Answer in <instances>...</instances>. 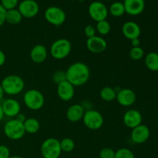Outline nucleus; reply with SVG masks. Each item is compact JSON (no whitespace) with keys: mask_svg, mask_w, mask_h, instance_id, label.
<instances>
[{"mask_svg":"<svg viewBox=\"0 0 158 158\" xmlns=\"http://www.w3.org/2000/svg\"><path fill=\"white\" fill-rule=\"evenodd\" d=\"M66 80L74 86H81L86 84L90 77V70L86 64L82 62H76L68 67L66 71Z\"/></svg>","mask_w":158,"mask_h":158,"instance_id":"1","label":"nucleus"},{"mask_svg":"<svg viewBox=\"0 0 158 158\" xmlns=\"http://www.w3.org/2000/svg\"><path fill=\"white\" fill-rule=\"evenodd\" d=\"M1 86L5 94L15 96L23 92L25 87V82L19 76L12 74L6 77L2 80Z\"/></svg>","mask_w":158,"mask_h":158,"instance_id":"2","label":"nucleus"},{"mask_svg":"<svg viewBox=\"0 0 158 158\" xmlns=\"http://www.w3.org/2000/svg\"><path fill=\"white\" fill-rule=\"evenodd\" d=\"M72 50V44L66 39H59L52 43L50 46V55L52 58L61 60L66 58Z\"/></svg>","mask_w":158,"mask_h":158,"instance_id":"3","label":"nucleus"},{"mask_svg":"<svg viewBox=\"0 0 158 158\" xmlns=\"http://www.w3.org/2000/svg\"><path fill=\"white\" fill-rule=\"evenodd\" d=\"M3 131L5 135L12 140H20L26 134L23 123L15 118L11 119L5 123Z\"/></svg>","mask_w":158,"mask_h":158,"instance_id":"4","label":"nucleus"},{"mask_svg":"<svg viewBox=\"0 0 158 158\" xmlns=\"http://www.w3.org/2000/svg\"><path fill=\"white\" fill-rule=\"evenodd\" d=\"M23 101L27 108L32 110H39L44 106L45 98L40 90L35 89L26 91L23 97Z\"/></svg>","mask_w":158,"mask_h":158,"instance_id":"5","label":"nucleus"},{"mask_svg":"<svg viewBox=\"0 0 158 158\" xmlns=\"http://www.w3.org/2000/svg\"><path fill=\"white\" fill-rule=\"evenodd\" d=\"M40 151L43 158H59L62 154L60 140L53 137L46 139L42 143Z\"/></svg>","mask_w":158,"mask_h":158,"instance_id":"6","label":"nucleus"},{"mask_svg":"<svg viewBox=\"0 0 158 158\" xmlns=\"http://www.w3.org/2000/svg\"><path fill=\"white\" fill-rule=\"evenodd\" d=\"M82 120L85 127L91 131H97L100 129L104 123V119L101 113L96 110H89L85 111Z\"/></svg>","mask_w":158,"mask_h":158,"instance_id":"7","label":"nucleus"},{"mask_svg":"<svg viewBox=\"0 0 158 158\" xmlns=\"http://www.w3.org/2000/svg\"><path fill=\"white\" fill-rule=\"evenodd\" d=\"M44 17L49 24L60 26L66 21V14L63 9L58 6H50L45 11Z\"/></svg>","mask_w":158,"mask_h":158,"instance_id":"8","label":"nucleus"},{"mask_svg":"<svg viewBox=\"0 0 158 158\" xmlns=\"http://www.w3.org/2000/svg\"><path fill=\"white\" fill-rule=\"evenodd\" d=\"M88 13L93 20L98 23L100 21L106 19L109 11L103 2L95 1L89 4L88 7Z\"/></svg>","mask_w":158,"mask_h":158,"instance_id":"9","label":"nucleus"},{"mask_svg":"<svg viewBox=\"0 0 158 158\" xmlns=\"http://www.w3.org/2000/svg\"><path fill=\"white\" fill-rule=\"evenodd\" d=\"M18 10L23 18L31 19L40 12V6L35 0H23L18 5Z\"/></svg>","mask_w":158,"mask_h":158,"instance_id":"10","label":"nucleus"},{"mask_svg":"<svg viewBox=\"0 0 158 158\" xmlns=\"http://www.w3.org/2000/svg\"><path fill=\"white\" fill-rule=\"evenodd\" d=\"M151 135V131L148 126L144 124H140L136 127L131 131V140L134 143L137 144H142L147 142Z\"/></svg>","mask_w":158,"mask_h":158,"instance_id":"11","label":"nucleus"},{"mask_svg":"<svg viewBox=\"0 0 158 158\" xmlns=\"http://www.w3.org/2000/svg\"><path fill=\"white\" fill-rule=\"evenodd\" d=\"M116 100L121 106H131L136 102L137 96L134 90L128 88H124L117 91Z\"/></svg>","mask_w":158,"mask_h":158,"instance_id":"12","label":"nucleus"},{"mask_svg":"<svg viewBox=\"0 0 158 158\" xmlns=\"http://www.w3.org/2000/svg\"><path fill=\"white\" fill-rule=\"evenodd\" d=\"M57 95L63 101H69L75 95V86L66 80L57 85Z\"/></svg>","mask_w":158,"mask_h":158,"instance_id":"13","label":"nucleus"},{"mask_svg":"<svg viewBox=\"0 0 158 158\" xmlns=\"http://www.w3.org/2000/svg\"><path fill=\"white\" fill-rule=\"evenodd\" d=\"M3 113L5 116L10 118H15L21 111V106L19 101L15 99L9 98L5 100L2 103Z\"/></svg>","mask_w":158,"mask_h":158,"instance_id":"14","label":"nucleus"},{"mask_svg":"<svg viewBox=\"0 0 158 158\" xmlns=\"http://www.w3.org/2000/svg\"><path fill=\"white\" fill-rule=\"evenodd\" d=\"M86 47L93 53H101L106 49L107 43L103 37L95 35L92 38L87 39Z\"/></svg>","mask_w":158,"mask_h":158,"instance_id":"15","label":"nucleus"},{"mask_svg":"<svg viewBox=\"0 0 158 158\" xmlns=\"http://www.w3.org/2000/svg\"><path fill=\"white\" fill-rule=\"evenodd\" d=\"M123 3L125 12L133 16L141 14L145 9L144 0H124Z\"/></svg>","mask_w":158,"mask_h":158,"instance_id":"16","label":"nucleus"},{"mask_svg":"<svg viewBox=\"0 0 158 158\" xmlns=\"http://www.w3.org/2000/svg\"><path fill=\"white\" fill-rule=\"evenodd\" d=\"M141 114L137 110H130L124 114L123 117V123L125 126L131 129H134L136 127L139 126L142 123Z\"/></svg>","mask_w":158,"mask_h":158,"instance_id":"17","label":"nucleus"},{"mask_svg":"<svg viewBox=\"0 0 158 158\" xmlns=\"http://www.w3.org/2000/svg\"><path fill=\"white\" fill-rule=\"evenodd\" d=\"M122 32L125 38L132 40L139 38L141 34V29L137 23L133 21L126 22L122 26Z\"/></svg>","mask_w":158,"mask_h":158,"instance_id":"18","label":"nucleus"},{"mask_svg":"<svg viewBox=\"0 0 158 158\" xmlns=\"http://www.w3.org/2000/svg\"><path fill=\"white\" fill-rule=\"evenodd\" d=\"M48 56L47 49L42 44H37L30 51V58L33 63L40 64L44 63Z\"/></svg>","mask_w":158,"mask_h":158,"instance_id":"19","label":"nucleus"},{"mask_svg":"<svg viewBox=\"0 0 158 158\" xmlns=\"http://www.w3.org/2000/svg\"><path fill=\"white\" fill-rule=\"evenodd\" d=\"M85 114V109L82 105L75 103L69 106L66 110V118L72 123H77L83 119Z\"/></svg>","mask_w":158,"mask_h":158,"instance_id":"20","label":"nucleus"},{"mask_svg":"<svg viewBox=\"0 0 158 158\" xmlns=\"http://www.w3.org/2000/svg\"><path fill=\"white\" fill-rule=\"evenodd\" d=\"M23 125H24L26 133L30 134H36L40 129V123L37 119L33 118V117L26 118V120L23 123Z\"/></svg>","mask_w":158,"mask_h":158,"instance_id":"21","label":"nucleus"},{"mask_svg":"<svg viewBox=\"0 0 158 158\" xmlns=\"http://www.w3.org/2000/svg\"><path fill=\"white\" fill-rule=\"evenodd\" d=\"M23 17L18 9H12L9 10H6V22L11 25H17L21 23Z\"/></svg>","mask_w":158,"mask_h":158,"instance_id":"22","label":"nucleus"},{"mask_svg":"<svg viewBox=\"0 0 158 158\" xmlns=\"http://www.w3.org/2000/svg\"><path fill=\"white\" fill-rule=\"evenodd\" d=\"M145 65L148 69L154 72L158 71V53L151 52L145 56Z\"/></svg>","mask_w":158,"mask_h":158,"instance_id":"23","label":"nucleus"},{"mask_svg":"<svg viewBox=\"0 0 158 158\" xmlns=\"http://www.w3.org/2000/svg\"><path fill=\"white\" fill-rule=\"evenodd\" d=\"M100 98L106 102H111L116 100L117 97V90L110 86H105L102 88L100 92Z\"/></svg>","mask_w":158,"mask_h":158,"instance_id":"24","label":"nucleus"},{"mask_svg":"<svg viewBox=\"0 0 158 158\" xmlns=\"http://www.w3.org/2000/svg\"><path fill=\"white\" fill-rule=\"evenodd\" d=\"M108 11L111 15H113L114 17H117V18L122 16L126 13L123 3L121 2H116L112 3Z\"/></svg>","mask_w":158,"mask_h":158,"instance_id":"25","label":"nucleus"},{"mask_svg":"<svg viewBox=\"0 0 158 158\" xmlns=\"http://www.w3.org/2000/svg\"><path fill=\"white\" fill-rule=\"evenodd\" d=\"M60 143L62 152H72L75 148V142L72 138H69V137H65L62 139L61 140H60Z\"/></svg>","mask_w":158,"mask_h":158,"instance_id":"26","label":"nucleus"},{"mask_svg":"<svg viewBox=\"0 0 158 158\" xmlns=\"http://www.w3.org/2000/svg\"><path fill=\"white\" fill-rule=\"evenodd\" d=\"M96 30L100 35H106L110 33L111 30V26L109 22L107 20H103L97 23V26H96Z\"/></svg>","mask_w":158,"mask_h":158,"instance_id":"27","label":"nucleus"},{"mask_svg":"<svg viewBox=\"0 0 158 158\" xmlns=\"http://www.w3.org/2000/svg\"><path fill=\"white\" fill-rule=\"evenodd\" d=\"M130 56H131V60H134V61H138L144 56V51L140 46L132 47L130 50Z\"/></svg>","mask_w":158,"mask_h":158,"instance_id":"28","label":"nucleus"},{"mask_svg":"<svg viewBox=\"0 0 158 158\" xmlns=\"http://www.w3.org/2000/svg\"><path fill=\"white\" fill-rule=\"evenodd\" d=\"M114 158H135V156L131 150L127 148H122L115 151Z\"/></svg>","mask_w":158,"mask_h":158,"instance_id":"29","label":"nucleus"},{"mask_svg":"<svg viewBox=\"0 0 158 158\" xmlns=\"http://www.w3.org/2000/svg\"><path fill=\"white\" fill-rule=\"evenodd\" d=\"M52 80H53L54 83H56L57 85L59 83H62L63 81H66V71L63 70H58L56 72H55L52 75Z\"/></svg>","mask_w":158,"mask_h":158,"instance_id":"30","label":"nucleus"},{"mask_svg":"<svg viewBox=\"0 0 158 158\" xmlns=\"http://www.w3.org/2000/svg\"><path fill=\"white\" fill-rule=\"evenodd\" d=\"M0 4L3 6L5 9L9 10V9H15L19 5V0H1Z\"/></svg>","mask_w":158,"mask_h":158,"instance_id":"31","label":"nucleus"},{"mask_svg":"<svg viewBox=\"0 0 158 158\" xmlns=\"http://www.w3.org/2000/svg\"><path fill=\"white\" fill-rule=\"evenodd\" d=\"M115 151L110 148H104L100 151V158H114Z\"/></svg>","mask_w":158,"mask_h":158,"instance_id":"32","label":"nucleus"},{"mask_svg":"<svg viewBox=\"0 0 158 158\" xmlns=\"http://www.w3.org/2000/svg\"><path fill=\"white\" fill-rule=\"evenodd\" d=\"M96 32H97V30H96V28L94 26H93L92 25H87L86 26H85L84 28V34L87 39L92 38V37L95 36Z\"/></svg>","mask_w":158,"mask_h":158,"instance_id":"33","label":"nucleus"},{"mask_svg":"<svg viewBox=\"0 0 158 158\" xmlns=\"http://www.w3.org/2000/svg\"><path fill=\"white\" fill-rule=\"evenodd\" d=\"M10 157V151L6 145H0V158H9Z\"/></svg>","mask_w":158,"mask_h":158,"instance_id":"34","label":"nucleus"},{"mask_svg":"<svg viewBox=\"0 0 158 158\" xmlns=\"http://www.w3.org/2000/svg\"><path fill=\"white\" fill-rule=\"evenodd\" d=\"M6 9H5L3 6L0 4V27L6 23Z\"/></svg>","mask_w":158,"mask_h":158,"instance_id":"35","label":"nucleus"},{"mask_svg":"<svg viewBox=\"0 0 158 158\" xmlns=\"http://www.w3.org/2000/svg\"><path fill=\"white\" fill-rule=\"evenodd\" d=\"M6 54L4 53L3 51H2L0 49V67L2 66L3 65L5 64L6 63Z\"/></svg>","mask_w":158,"mask_h":158,"instance_id":"36","label":"nucleus"},{"mask_svg":"<svg viewBox=\"0 0 158 158\" xmlns=\"http://www.w3.org/2000/svg\"><path fill=\"white\" fill-rule=\"evenodd\" d=\"M131 45H132V47H138V46H140V39L139 38L134 39V40H131Z\"/></svg>","mask_w":158,"mask_h":158,"instance_id":"37","label":"nucleus"},{"mask_svg":"<svg viewBox=\"0 0 158 158\" xmlns=\"http://www.w3.org/2000/svg\"><path fill=\"white\" fill-rule=\"evenodd\" d=\"M15 119H17L18 120H19V121L22 122V123H24L25 120H26V116H25L24 114H19V115L15 117Z\"/></svg>","mask_w":158,"mask_h":158,"instance_id":"38","label":"nucleus"},{"mask_svg":"<svg viewBox=\"0 0 158 158\" xmlns=\"http://www.w3.org/2000/svg\"><path fill=\"white\" fill-rule=\"evenodd\" d=\"M4 117H5V114H4V113H3L2 107V105L0 104V122L3 120Z\"/></svg>","mask_w":158,"mask_h":158,"instance_id":"39","label":"nucleus"},{"mask_svg":"<svg viewBox=\"0 0 158 158\" xmlns=\"http://www.w3.org/2000/svg\"><path fill=\"white\" fill-rule=\"evenodd\" d=\"M4 95H5L4 90H3L1 84H0V101H1V100H2L3 97H4Z\"/></svg>","mask_w":158,"mask_h":158,"instance_id":"40","label":"nucleus"},{"mask_svg":"<svg viewBox=\"0 0 158 158\" xmlns=\"http://www.w3.org/2000/svg\"><path fill=\"white\" fill-rule=\"evenodd\" d=\"M9 158H23V157H19V156H10Z\"/></svg>","mask_w":158,"mask_h":158,"instance_id":"41","label":"nucleus"},{"mask_svg":"<svg viewBox=\"0 0 158 158\" xmlns=\"http://www.w3.org/2000/svg\"><path fill=\"white\" fill-rule=\"evenodd\" d=\"M77 1H79V2H84V1H86V0H77Z\"/></svg>","mask_w":158,"mask_h":158,"instance_id":"42","label":"nucleus"}]
</instances>
